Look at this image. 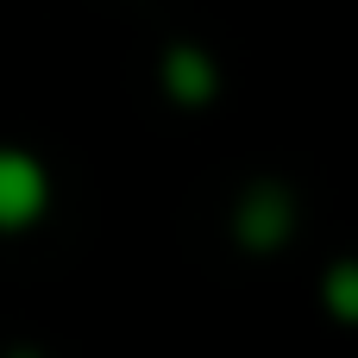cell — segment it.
<instances>
[{
  "mask_svg": "<svg viewBox=\"0 0 358 358\" xmlns=\"http://www.w3.org/2000/svg\"><path fill=\"white\" fill-rule=\"evenodd\" d=\"M233 239L252 252V258H271L296 239V195L283 182H245V195L233 201Z\"/></svg>",
  "mask_w": 358,
  "mask_h": 358,
  "instance_id": "cell-1",
  "label": "cell"
},
{
  "mask_svg": "<svg viewBox=\"0 0 358 358\" xmlns=\"http://www.w3.org/2000/svg\"><path fill=\"white\" fill-rule=\"evenodd\" d=\"M50 214V170L25 145H0V233H25Z\"/></svg>",
  "mask_w": 358,
  "mask_h": 358,
  "instance_id": "cell-2",
  "label": "cell"
},
{
  "mask_svg": "<svg viewBox=\"0 0 358 358\" xmlns=\"http://www.w3.org/2000/svg\"><path fill=\"white\" fill-rule=\"evenodd\" d=\"M157 82H164V94H170L182 113H201V107H214V94H220V63H214L201 44L176 38V44H164V57H157Z\"/></svg>",
  "mask_w": 358,
  "mask_h": 358,
  "instance_id": "cell-3",
  "label": "cell"
},
{
  "mask_svg": "<svg viewBox=\"0 0 358 358\" xmlns=\"http://www.w3.org/2000/svg\"><path fill=\"white\" fill-rule=\"evenodd\" d=\"M321 308L340 327H358V258H334L321 271Z\"/></svg>",
  "mask_w": 358,
  "mask_h": 358,
  "instance_id": "cell-4",
  "label": "cell"
},
{
  "mask_svg": "<svg viewBox=\"0 0 358 358\" xmlns=\"http://www.w3.org/2000/svg\"><path fill=\"white\" fill-rule=\"evenodd\" d=\"M0 358H44V352H38V346H6Z\"/></svg>",
  "mask_w": 358,
  "mask_h": 358,
  "instance_id": "cell-5",
  "label": "cell"
}]
</instances>
